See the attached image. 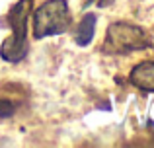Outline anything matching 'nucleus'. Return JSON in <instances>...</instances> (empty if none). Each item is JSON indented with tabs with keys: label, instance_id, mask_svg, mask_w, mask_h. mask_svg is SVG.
Returning <instances> with one entry per match:
<instances>
[{
	"label": "nucleus",
	"instance_id": "1",
	"mask_svg": "<svg viewBox=\"0 0 154 148\" xmlns=\"http://www.w3.org/2000/svg\"><path fill=\"white\" fill-rule=\"evenodd\" d=\"M33 8V0H18L8 12V23L12 33L0 45V59L10 65H18L29 53L27 43V18Z\"/></svg>",
	"mask_w": 154,
	"mask_h": 148
},
{
	"label": "nucleus",
	"instance_id": "2",
	"mask_svg": "<svg viewBox=\"0 0 154 148\" xmlns=\"http://www.w3.org/2000/svg\"><path fill=\"white\" fill-rule=\"evenodd\" d=\"M70 10L66 0H45L31 18V29L35 39H45L53 35L66 33L70 29Z\"/></svg>",
	"mask_w": 154,
	"mask_h": 148
},
{
	"label": "nucleus",
	"instance_id": "3",
	"mask_svg": "<svg viewBox=\"0 0 154 148\" xmlns=\"http://www.w3.org/2000/svg\"><path fill=\"white\" fill-rule=\"evenodd\" d=\"M105 51L111 55H129L133 51L148 49L150 37L139 26L129 22H113L105 31Z\"/></svg>",
	"mask_w": 154,
	"mask_h": 148
},
{
	"label": "nucleus",
	"instance_id": "4",
	"mask_svg": "<svg viewBox=\"0 0 154 148\" xmlns=\"http://www.w3.org/2000/svg\"><path fill=\"white\" fill-rule=\"evenodd\" d=\"M129 82L139 90L154 94V61H143L135 65L129 74Z\"/></svg>",
	"mask_w": 154,
	"mask_h": 148
},
{
	"label": "nucleus",
	"instance_id": "5",
	"mask_svg": "<svg viewBox=\"0 0 154 148\" xmlns=\"http://www.w3.org/2000/svg\"><path fill=\"white\" fill-rule=\"evenodd\" d=\"M96 22H98V16H96L94 12H88V14L82 16V20H80L78 26H76V33H74L76 45L86 47L88 43L94 39V35H96Z\"/></svg>",
	"mask_w": 154,
	"mask_h": 148
},
{
	"label": "nucleus",
	"instance_id": "6",
	"mask_svg": "<svg viewBox=\"0 0 154 148\" xmlns=\"http://www.w3.org/2000/svg\"><path fill=\"white\" fill-rule=\"evenodd\" d=\"M14 111H16V105H14V101H10V99H0V119H8V117H12L14 115Z\"/></svg>",
	"mask_w": 154,
	"mask_h": 148
}]
</instances>
